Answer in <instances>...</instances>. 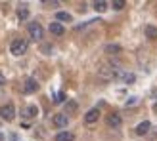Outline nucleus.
I'll return each instance as SVG.
<instances>
[{"label": "nucleus", "mask_w": 157, "mask_h": 141, "mask_svg": "<svg viewBox=\"0 0 157 141\" xmlns=\"http://www.w3.org/2000/svg\"><path fill=\"white\" fill-rule=\"evenodd\" d=\"M123 70L117 67V65H113V63H109V65H101L100 69H98V76L101 78V80H115V78H123Z\"/></svg>", "instance_id": "f257e3e1"}, {"label": "nucleus", "mask_w": 157, "mask_h": 141, "mask_svg": "<svg viewBox=\"0 0 157 141\" xmlns=\"http://www.w3.org/2000/svg\"><path fill=\"white\" fill-rule=\"evenodd\" d=\"M27 33H29V38L35 40V42H40L44 38V29H42L40 23H36V21H33V23L27 25Z\"/></svg>", "instance_id": "f03ea898"}, {"label": "nucleus", "mask_w": 157, "mask_h": 141, "mask_svg": "<svg viewBox=\"0 0 157 141\" xmlns=\"http://www.w3.org/2000/svg\"><path fill=\"white\" fill-rule=\"evenodd\" d=\"M27 48H29V44H27V40L25 38H15V40H12V44H10V52L13 53V56H23V53L27 52Z\"/></svg>", "instance_id": "7ed1b4c3"}, {"label": "nucleus", "mask_w": 157, "mask_h": 141, "mask_svg": "<svg viewBox=\"0 0 157 141\" xmlns=\"http://www.w3.org/2000/svg\"><path fill=\"white\" fill-rule=\"evenodd\" d=\"M0 118L6 120V122H12L15 118V107H13V103H6V105L0 107Z\"/></svg>", "instance_id": "20e7f679"}, {"label": "nucleus", "mask_w": 157, "mask_h": 141, "mask_svg": "<svg viewBox=\"0 0 157 141\" xmlns=\"http://www.w3.org/2000/svg\"><path fill=\"white\" fill-rule=\"evenodd\" d=\"M105 124L111 130H117V128H121V124H123V118H121V114L119 113H109L105 116Z\"/></svg>", "instance_id": "39448f33"}, {"label": "nucleus", "mask_w": 157, "mask_h": 141, "mask_svg": "<svg viewBox=\"0 0 157 141\" xmlns=\"http://www.w3.org/2000/svg\"><path fill=\"white\" fill-rule=\"evenodd\" d=\"M52 124H54L58 130H63V128H67V124H69V116H67L65 113H58V114H54Z\"/></svg>", "instance_id": "423d86ee"}, {"label": "nucleus", "mask_w": 157, "mask_h": 141, "mask_svg": "<svg viewBox=\"0 0 157 141\" xmlns=\"http://www.w3.org/2000/svg\"><path fill=\"white\" fill-rule=\"evenodd\" d=\"M38 90V82L35 78H27L25 82H23V93H35Z\"/></svg>", "instance_id": "0eeeda50"}, {"label": "nucleus", "mask_w": 157, "mask_h": 141, "mask_svg": "<svg viewBox=\"0 0 157 141\" xmlns=\"http://www.w3.org/2000/svg\"><path fill=\"white\" fill-rule=\"evenodd\" d=\"M98 118H100V109H90L84 114V124H94V122H98Z\"/></svg>", "instance_id": "6e6552de"}, {"label": "nucleus", "mask_w": 157, "mask_h": 141, "mask_svg": "<svg viewBox=\"0 0 157 141\" xmlns=\"http://www.w3.org/2000/svg\"><path fill=\"white\" fill-rule=\"evenodd\" d=\"M36 114H38V109H36L35 105L23 107V111H21V116H23V118H35Z\"/></svg>", "instance_id": "1a4fd4ad"}, {"label": "nucleus", "mask_w": 157, "mask_h": 141, "mask_svg": "<svg viewBox=\"0 0 157 141\" xmlns=\"http://www.w3.org/2000/svg\"><path fill=\"white\" fill-rule=\"evenodd\" d=\"M50 33L54 34V36H61V34H63L65 33V29H63V25H61V23L59 21H54V23H50Z\"/></svg>", "instance_id": "9d476101"}, {"label": "nucleus", "mask_w": 157, "mask_h": 141, "mask_svg": "<svg viewBox=\"0 0 157 141\" xmlns=\"http://www.w3.org/2000/svg\"><path fill=\"white\" fill-rule=\"evenodd\" d=\"M150 130H151V124L147 122V120H144V122H140L138 126H136V136H146Z\"/></svg>", "instance_id": "9b49d317"}, {"label": "nucleus", "mask_w": 157, "mask_h": 141, "mask_svg": "<svg viewBox=\"0 0 157 141\" xmlns=\"http://www.w3.org/2000/svg\"><path fill=\"white\" fill-rule=\"evenodd\" d=\"M104 52L109 53V56H117V53H121V52H123V48H121L119 44H107L105 48H104Z\"/></svg>", "instance_id": "f8f14e48"}, {"label": "nucleus", "mask_w": 157, "mask_h": 141, "mask_svg": "<svg viewBox=\"0 0 157 141\" xmlns=\"http://www.w3.org/2000/svg\"><path fill=\"white\" fill-rule=\"evenodd\" d=\"M56 141H75V136L71 132H59L56 136Z\"/></svg>", "instance_id": "ddd939ff"}, {"label": "nucleus", "mask_w": 157, "mask_h": 141, "mask_svg": "<svg viewBox=\"0 0 157 141\" xmlns=\"http://www.w3.org/2000/svg\"><path fill=\"white\" fill-rule=\"evenodd\" d=\"M56 21L71 23V21H73V15H71V13H67V12H58V13H56Z\"/></svg>", "instance_id": "4468645a"}, {"label": "nucleus", "mask_w": 157, "mask_h": 141, "mask_svg": "<svg viewBox=\"0 0 157 141\" xmlns=\"http://www.w3.org/2000/svg\"><path fill=\"white\" fill-rule=\"evenodd\" d=\"M17 19H19V21H25V19H29V10H27V6H21V8H17Z\"/></svg>", "instance_id": "2eb2a0df"}, {"label": "nucleus", "mask_w": 157, "mask_h": 141, "mask_svg": "<svg viewBox=\"0 0 157 141\" xmlns=\"http://www.w3.org/2000/svg\"><path fill=\"white\" fill-rule=\"evenodd\" d=\"M146 36H147V38H151V40H155V38H157V27L147 25V27H146Z\"/></svg>", "instance_id": "dca6fc26"}, {"label": "nucleus", "mask_w": 157, "mask_h": 141, "mask_svg": "<svg viewBox=\"0 0 157 141\" xmlns=\"http://www.w3.org/2000/svg\"><path fill=\"white\" fill-rule=\"evenodd\" d=\"M92 6H94V10H96V12H105L107 10V2H104V0H96Z\"/></svg>", "instance_id": "f3484780"}, {"label": "nucleus", "mask_w": 157, "mask_h": 141, "mask_svg": "<svg viewBox=\"0 0 157 141\" xmlns=\"http://www.w3.org/2000/svg\"><path fill=\"white\" fill-rule=\"evenodd\" d=\"M77 109H78V105L75 103V101H67V103H65V114H69V113H75Z\"/></svg>", "instance_id": "a211bd4d"}, {"label": "nucleus", "mask_w": 157, "mask_h": 141, "mask_svg": "<svg viewBox=\"0 0 157 141\" xmlns=\"http://www.w3.org/2000/svg\"><path fill=\"white\" fill-rule=\"evenodd\" d=\"M123 80L127 82V84H132V82L136 80V76L132 74V73H124V74H123Z\"/></svg>", "instance_id": "6ab92c4d"}, {"label": "nucleus", "mask_w": 157, "mask_h": 141, "mask_svg": "<svg viewBox=\"0 0 157 141\" xmlns=\"http://www.w3.org/2000/svg\"><path fill=\"white\" fill-rule=\"evenodd\" d=\"M111 6H113V10H123V8H124V0H115Z\"/></svg>", "instance_id": "aec40b11"}, {"label": "nucleus", "mask_w": 157, "mask_h": 141, "mask_svg": "<svg viewBox=\"0 0 157 141\" xmlns=\"http://www.w3.org/2000/svg\"><path fill=\"white\" fill-rule=\"evenodd\" d=\"M42 6H48V8H58V6H59V2H56V0H52V2H50V0H44Z\"/></svg>", "instance_id": "412c9836"}, {"label": "nucleus", "mask_w": 157, "mask_h": 141, "mask_svg": "<svg viewBox=\"0 0 157 141\" xmlns=\"http://www.w3.org/2000/svg\"><path fill=\"white\" fill-rule=\"evenodd\" d=\"M63 99H65V93H63V92H58V93H56V99H54V101H56V103H63Z\"/></svg>", "instance_id": "4be33fe9"}, {"label": "nucleus", "mask_w": 157, "mask_h": 141, "mask_svg": "<svg viewBox=\"0 0 157 141\" xmlns=\"http://www.w3.org/2000/svg\"><path fill=\"white\" fill-rule=\"evenodd\" d=\"M138 103V99L136 97H130V101H127V107H130V105H136Z\"/></svg>", "instance_id": "5701e85b"}, {"label": "nucleus", "mask_w": 157, "mask_h": 141, "mask_svg": "<svg viewBox=\"0 0 157 141\" xmlns=\"http://www.w3.org/2000/svg\"><path fill=\"white\" fill-rule=\"evenodd\" d=\"M6 84V76L2 74V70H0V86H4Z\"/></svg>", "instance_id": "b1692460"}]
</instances>
